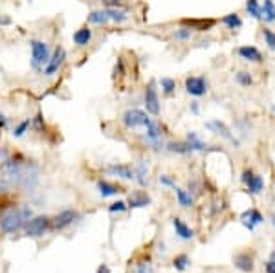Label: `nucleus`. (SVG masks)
<instances>
[{
	"instance_id": "obj_1",
	"label": "nucleus",
	"mask_w": 275,
	"mask_h": 273,
	"mask_svg": "<svg viewBox=\"0 0 275 273\" xmlns=\"http://www.w3.org/2000/svg\"><path fill=\"white\" fill-rule=\"evenodd\" d=\"M31 218V209L22 207V209H11L0 218V229L4 233H17L22 228L24 222Z\"/></svg>"
},
{
	"instance_id": "obj_2",
	"label": "nucleus",
	"mask_w": 275,
	"mask_h": 273,
	"mask_svg": "<svg viewBox=\"0 0 275 273\" xmlns=\"http://www.w3.org/2000/svg\"><path fill=\"white\" fill-rule=\"evenodd\" d=\"M29 48H31V66H33L35 70L44 68L51 55L48 42L39 39H31L29 40Z\"/></svg>"
},
{
	"instance_id": "obj_3",
	"label": "nucleus",
	"mask_w": 275,
	"mask_h": 273,
	"mask_svg": "<svg viewBox=\"0 0 275 273\" xmlns=\"http://www.w3.org/2000/svg\"><path fill=\"white\" fill-rule=\"evenodd\" d=\"M186 92L193 97H204L209 92V81L206 75H189L184 81Z\"/></svg>"
},
{
	"instance_id": "obj_4",
	"label": "nucleus",
	"mask_w": 275,
	"mask_h": 273,
	"mask_svg": "<svg viewBox=\"0 0 275 273\" xmlns=\"http://www.w3.org/2000/svg\"><path fill=\"white\" fill-rule=\"evenodd\" d=\"M143 103H145L147 112L154 118L160 116L162 112V103H160V96H158V88H156V81H149V85L145 88L143 94Z\"/></svg>"
},
{
	"instance_id": "obj_5",
	"label": "nucleus",
	"mask_w": 275,
	"mask_h": 273,
	"mask_svg": "<svg viewBox=\"0 0 275 273\" xmlns=\"http://www.w3.org/2000/svg\"><path fill=\"white\" fill-rule=\"evenodd\" d=\"M149 120H151V118L147 116V112H143V110H140V108H130V110H127V112L123 114V118H121L125 129H129V131H134V129L145 127Z\"/></svg>"
},
{
	"instance_id": "obj_6",
	"label": "nucleus",
	"mask_w": 275,
	"mask_h": 273,
	"mask_svg": "<svg viewBox=\"0 0 275 273\" xmlns=\"http://www.w3.org/2000/svg\"><path fill=\"white\" fill-rule=\"evenodd\" d=\"M64 61H66V50H64L62 46H57L55 50L51 51L50 61H48V63H46V66L42 68V74H44V75L57 74V72L61 70L62 64H64Z\"/></svg>"
},
{
	"instance_id": "obj_7",
	"label": "nucleus",
	"mask_w": 275,
	"mask_h": 273,
	"mask_svg": "<svg viewBox=\"0 0 275 273\" xmlns=\"http://www.w3.org/2000/svg\"><path fill=\"white\" fill-rule=\"evenodd\" d=\"M51 220L48 218V216H35V218H31V220H28V224H26V233L29 235V237H42V235L46 233V229L50 228Z\"/></svg>"
},
{
	"instance_id": "obj_8",
	"label": "nucleus",
	"mask_w": 275,
	"mask_h": 273,
	"mask_svg": "<svg viewBox=\"0 0 275 273\" xmlns=\"http://www.w3.org/2000/svg\"><path fill=\"white\" fill-rule=\"evenodd\" d=\"M182 26H186L193 31H211L217 26V18H182L180 20Z\"/></svg>"
},
{
	"instance_id": "obj_9",
	"label": "nucleus",
	"mask_w": 275,
	"mask_h": 273,
	"mask_svg": "<svg viewBox=\"0 0 275 273\" xmlns=\"http://www.w3.org/2000/svg\"><path fill=\"white\" fill-rule=\"evenodd\" d=\"M147 134H145V141L152 147H160V143H162V136H163V129L162 125L154 120H149L147 121Z\"/></svg>"
},
{
	"instance_id": "obj_10",
	"label": "nucleus",
	"mask_w": 275,
	"mask_h": 273,
	"mask_svg": "<svg viewBox=\"0 0 275 273\" xmlns=\"http://www.w3.org/2000/svg\"><path fill=\"white\" fill-rule=\"evenodd\" d=\"M206 129H209V131L213 132V134H217V136L224 137V139H228V141L239 145V139H237V137L231 134V131L228 129V125H226V123H222L220 120L208 121V123H206Z\"/></svg>"
},
{
	"instance_id": "obj_11",
	"label": "nucleus",
	"mask_w": 275,
	"mask_h": 273,
	"mask_svg": "<svg viewBox=\"0 0 275 273\" xmlns=\"http://www.w3.org/2000/svg\"><path fill=\"white\" fill-rule=\"evenodd\" d=\"M237 55L246 61V63H263V53L259 50L257 46L252 44H244L241 48H237Z\"/></svg>"
},
{
	"instance_id": "obj_12",
	"label": "nucleus",
	"mask_w": 275,
	"mask_h": 273,
	"mask_svg": "<svg viewBox=\"0 0 275 273\" xmlns=\"http://www.w3.org/2000/svg\"><path fill=\"white\" fill-rule=\"evenodd\" d=\"M75 216H77V213H75L73 209L61 211L57 216H53V220H51V228L57 229V231H61V229L68 228V226H72L73 220H75Z\"/></svg>"
},
{
	"instance_id": "obj_13",
	"label": "nucleus",
	"mask_w": 275,
	"mask_h": 273,
	"mask_svg": "<svg viewBox=\"0 0 275 273\" xmlns=\"http://www.w3.org/2000/svg\"><path fill=\"white\" fill-rule=\"evenodd\" d=\"M107 172L110 176H118L121 180H136L134 169L130 165H125V163H112V165L107 167Z\"/></svg>"
},
{
	"instance_id": "obj_14",
	"label": "nucleus",
	"mask_w": 275,
	"mask_h": 273,
	"mask_svg": "<svg viewBox=\"0 0 275 273\" xmlns=\"http://www.w3.org/2000/svg\"><path fill=\"white\" fill-rule=\"evenodd\" d=\"M241 220H242V226H244V228H248L250 231H253V229H255V226H259V224L264 222L263 215H261L257 209L244 211V213L241 215Z\"/></svg>"
},
{
	"instance_id": "obj_15",
	"label": "nucleus",
	"mask_w": 275,
	"mask_h": 273,
	"mask_svg": "<svg viewBox=\"0 0 275 273\" xmlns=\"http://www.w3.org/2000/svg\"><path fill=\"white\" fill-rule=\"evenodd\" d=\"M92 37H94V33H92V29H90V26L86 24V26H81V28L73 33V44L77 46V48H84V46H88L90 42H92Z\"/></svg>"
},
{
	"instance_id": "obj_16",
	"label": "nucleus",
	"mask_w": 275,
	"mask_h": 273,
	"mask_svg": "<svg viewBox=\"0 0 275 273\" xmlns=\"http://www.w3.org/2000/svg\"><path fill=\"white\" fill-rule=\"evenodd\" d=\"M173 228L174 231H176V235H178L182 240H191L193 237H195V231H193L189 226H187L180 216H174L173 218Z\"/></svg>"
},
{
	"instance_id": "obj_17",
	"label": "nucleus",
	"mask_w": 275,
	"mask_h": 273,
	"mask_svg": "<svg viewBox=\"0 0 275 273\" xmlns=\"http://www.w3.org/2000/svg\"><path fill=\"white\" fill-rule=\"evenodd\" d=\"M235 268L237 270H241V272L244 273H252L253 272V257L248 253V251H244V253H239V255H235Z\"/></svg>"
},
{
	"instance_id": "obj_18",
	"label": "nucleus",
	"mask_w": 275,
	"mask_h": 273,
	"mask_svg": "<svg viewBox=\"0 0 275 273\" xmlns=\"http://www.w3.org/2000/svg\"><path fill=\"white\" fill-rule=\"evenodd\" d=\"M261 15L266 24H275V2L274 0H264V4H261Z\"/></svg>"
},
{
	"instance_id": "obj_19",
	"label": "nucleus",
	"mask_w": 275,
	"mask_h": 273,
	"mask_svg": "<svg viewBox=\"0 0 275 273\" xmlns=\"http://www.w3.org/2000/svg\"><path fill=\"white\" fill-rule=\"evenodd\" d=\"M86 20H88V24H96V26H105V24L110 22L107 9H94V11H90Z\"/></svg>"
},
{
	"instance_id": "obj_20",
	"label": "nucleus",
	"mask_w": 275,
	"mask_h": 273,
	"mask_svg": "<svg viewBox=\"0 0 275 273\" xmlns=\"http://www.w3.org/2000/svg\"><path fill=\"white\" fill-rule=\"evenodd\" d=\"M97 191H99V194H101L103 198H107V196H114V194L121 193L123 189L107 182V180H99V182H97Z\"/></svg>"
},
{
	"instance_id": "obj_21",
	"label": "nucleus",
	"mask_w": 275,
	"mask_h": 273,
	"mask_svg": "<svg viewBox=\"0 0 275 273\" xmlns=\"http://www.w3.org/2000/svg\"><path fill=\"white\" fill-rule=\"evenodd\" d=\"M246 187H248V193L253 194V196H255V194H261L264 189V178L261 176V174H255V172H253V176L248 180Z\"/></svg>"
},
{
	"instance_id": "obj_22",
	"label": "nucleus",
	"mask_w": 275,
	"mask_h": 273,
	"mask_svg": "<svg viewBox=\"0 0 275 273\" xmlns=\"http://www.w3.org/2000/svg\"><path fill=\"white\" fill-rule=\"evenodd\" d=\"M107 15L108 18H110V22H116V24L127 22L130 18L129 11H127V9H121V7H108Z\"/></svg>"
},
{
	"instance_id": "obj_23",
	"label": "nucleus",
	"mask_w": 275,
	"mask_h": 273,
	"mask_svg": "<svg viewBox=\"0 0 275 273\" xmlns=\"http://www.w3.org/2000/svg\"><path fill=\"white\" fill-rule=\"evenodd\" d=\"M220 22L224 24V26H228L231 31H239L242 28V18L239 13H228V15H224V17L220 18Z\"/></svg>"
},
{
	"instance_id": "obj_24",
	"label": "nucleus",
	"mask_w": 275,
	"mask_h": 273,
	"mask_svg": "<svg viewBox=\"0 0 275 273\" xmlns=\"http://www.w3.org/2000/svg\"><path fill=\"white\" fill-rule=\"evenodd\" d=\"M167 150L169 152H176V154H193L191 145L187 141H171L167 143Z\"/></svg>"
},
{
	"instance_id": "obj_25",
	"label": "nucleus",
	"mask_w": 275,
	"mask_h": 273,
	"mask_svg": "<svg viewBox=\"0 0 275 273\" xmlns=\"http://www.w3.org/2000/svg\"><path fill=\"white\" fill-rule=\"evenodd\" d=\"M151 204V198L145 193H134L130 194L129 198V207H145Z\"/></svg>"
},
{
	"instance_id": "obj_26",
	"label": "nucleus",
	"mask_w": 275,
	"mask_h": 273,
	"mask_svg": "<svg viewBox=\"0 0 275 273\" xmlns=\"http://www.w3.org/2000/svg\"><path fill=\"white\" fill-rule=\"evenodd\" d=\"M174 193H176V200H178V204L182 205V207H191L193 205V196H191L189 191L176 187L174 189Z\"/></svg>"
},
{
	"instance_id": "obj_27",
	"label": "nucleus",
	"mask_w": 275,
	"mask_h": 273,
	"mask_svg": "<svg viewBox=\"0 0 275 273\" xmlns=\"http://www.w3.org/2000/svg\"><path fill=\"white\" fill-rule=\"evenodd\" d=\"M158 83H160V88H162V92L167 97H171L174 92H176V81H174L173 77H162Z\"/></svg>"
},
{
	"instance_id": "obj_28",
	"label": "nucleus",
	"mask_w": 275,
	"mask_h": 273,
	"mask_svg": "<svg viewBox=\"0 0 275 273\" xmlns=\"http://www.w3.org/2000/svg\"><path fill=\"white\" fill-rule=\"evenodd\" d=\"M235 83L239 86H242V88H250L253 85V77L248 70H241V72L235 74Z\"/></svg>"
},
{
	"instance_id": "obj_29",
	"label": "nucleus",
	"mask_w": 275,
	"mask_h": 273,
	"mask_svg": "<svg viewBox=\"0 0 275 273\" xmlns=\"http://www.w3.org/2000/svg\"><path fill=\"white\" fill-rule=\"evenodd\" d=\"M186 141L191 145L193 152H195V150H206V148H208V145H206V143H204L202 139L198 137L197 132H189V134H187V139H186Z\"/></svg>"
},
{
	"instance_id": "obj_30",
	"label": "nucleus",
	"mask_w": 275,
	"mask_h": 273,
	"mask_svg": "<svg viewBox=\"0 0 275 273\" xmlns=\"http://www.w3.org/2000/svg\"><path fill=\"white\" fill-rule=\"evenodd\" d=\"M246 11H248V15L252 18H255V20H261V18H263L259 0H246Z\"/></svg>"
},
{
	"instance_id": "obj_31",
	"label": "nucleus",
	"mask_w": 275,
	"mask_h": 273,
	"mask_svg": "<svg viewBox=\"0 0 275 273\" xmlns=\"http://www.w3.org/2000/svg\"><path fill=\"white\" fill-rule=\"evenodd\" d=\"M134 174H136V180H138L141 185H147V174H149V165H147L143 159H141L140 163H138Z\"/></svg>"
},
{
	"instance_id": "obj_32",
	"label": "nucleus",
	"mask_w": 275,
	"mask_h": 273,
	"mask_svg": "<svg viewBox=\"0 0 275 273\" xmlns=\"http://www.w3.org/2000/svg\"><path fill=\"white\" fill-rule=\"evenodd\" d=\"M171 37H173L174 40H180V42H184V40H189L193 37V31L189 28H186V26H182V28H176L171 33Z\"/></svg>"
},
{
	"instance_id": "obj_33",
	"label": "nucleus",
	"mask_w": 275,
	"mask_h": 273,
	"mask_svg": "<svg viewBox=\"0 0 275 273\" xmlns=\"http://www.w3.org/2000/svg\"><path fill=\"white\" fill-rule=\"evenodd\" d=\"M263 39L264 44L268 46V50L275 51V31L272 28H264L263 29Z\"/></svg>"
},
{
	"instance_id": "obj_34",
	"label": "nucleus",
	"mask_w": 275,
	"mask_h": 273,
	"mask_svg": "<svg viewBox=\"0 0 275 273\" xmlns=\"http://www.w3.org/2000/svg\"><path fill=\"white\" fill-rule=\"evenodd\" d=\"M173 266L176 272H184V270L189 266V257L184 255V253H182V255H176L173 259Z\"/></svg>"
},
{
	"instance_id": "obj_35",
	"label": "nucleus",
	"mask_w": 275,
	"mask_h": 273,
	"mask_svg": "<svg viewBox=\"0 0 275 273\" xmlns=\"http://www.w3.org/2000/svg\"><path fill=\"white\" fill-rule=\"evenodd\" d=\"M29 127H31V120H24V121H20L15 129H13V136L15 137H20V136H24L26 134V131H28Z\"/></svg>"
},
{
	"instance_id": "obj_36",
	"label": "nucleus",
	"mask_w": 275,
	"mask_h": 273,
	"mask_svg": "<svg viewBox=\"0 0 275 273\" xmlns=\"http://www.w3.org/2000/svg\"><path fill=\"white\" fill-rule=\"evenodd\" d=\"M31 127H33L35 131H44L46 129V123H44V118H42V114H37L33 118V120H31Z\"/></svg>"
},
{
	"instance_id": "obj_37",
	"label": "nucleus",
	"mask_w": 275,
	"mask_h": 273,
	"mask_svg": "<svg viewBox=\"0 0 275 273\" xmlns=\"http://www.w3.org/2000/svg\"><path fill=\"white\" fill-rule=\"evenodd\" d=\"M9 158H11V152H9V148L0 147V169H2V167H6V163L9 161Z\"/></svg>"
},
{
	"instance_id": "obj_38",
	"label": "nucleus",
	"mask_w": 275,
	"mask_h": 273,
	"mask_svg": "<svg viewBox=\"0 0 275 273\" xmlns=\"http://www.w3.org/2000/svg\"><path fill=\"white\" fill-rule=\"evenodd\" d=\"M158 182L162 183V185H167L171 189H176V182H174L173 176H169V174H162V176L158 178Z\"/></svg>"
},
{
	"instance_id": "obj_39",
	"label": "nucleus",
	"mask_w": 275,
	"mask_h": 273,
	"mask_svg": "<svg viewBox=\"0 0 275 273\" xmlns=\"http://www.w3.org/2000/svg\"><path fill=\"white\" fill-rule=\"evenodd\" d=\"M127 207H129V205L125 204V202H114V204L108 207V211H110V213H123V211H127Z\"/></svg>"
},
{
	"instance_id": "obj_40",
	"label": "nucleus",
	"mask_w": 275,
	"mask_h": 273,
	"mask_svg": "<svg viewBox=\"0 0 275 273\" xmlns=\"http://www.w3.org/2000/svg\"><path fill=\"white\" fill-rule=\"evenodd\" d=\"M123 2L125 0H101V4L107 7V9L108 7H121L123 6Z\"/></svg>"
},
{
	"instance_id": "obj_41",
	"label": "nucleus",
	"mask_w": 275,
	"mask_h": 273,
	"mask_svg": "<svg viewBox=\"0 0 275 273\" xmlns=\"http://www.w3.org/2000/svg\"><path fill=\"white\" fill-rule=\"evenodd\" d=\"M136 273H151V266L147 262H138L136 264Z\"/></svg>"
},
{
	"instance_id": "obj_42",
	"label": "nucleus",
	"mask_w": 275,
	"mask_h": 273,
	"mask_svg": "<svg viewBox=\"0 0 275 273\" xmlns=\"http://www.w3.org/2000/svg\"><path fill=\"white\" fill-rule=\"evenodd\" d=\"M266 273H275V251L272 253V259L266 262Z\"/></svg>"
},
{
	"instance_id": "obj_43",
	"label": "nucleus",
	"mask_w": 275,
	"mask_h": 273,
	"mask_svg": "<svg viewBox=\"0 0 275 273\" xmlns=\"http://www.w3.org/2000/svg\"><path fill=\"white\" fill-rule=\"evenodd\" d=\"M253 176V171L252 169H246V171L242 172V176H241V180H242V183H248V180Z\"/></svg>"
},
{
	"instance_id": "obj_44",
	"label": "nucleus",
	"mask_w": 275,
	"mask_h": 273,
	"mask_svg": "<svg viewBox=\"0 0 275 273\" xmlns=\"http://www.w3.org/2000/svg\"><path fill=\"white\" fill-rule=\"evenodd\" d=\"M189 110H191L193 114H198V112H200V107H198V103H191V105H189Z\"/></svg>"
},
{
	"instance_id": "obj_45",
	"label": "nucleus",
	"mask_w": 275,
	"mask_h": 273,
	"mask_svg": "<svg viewBox=\"0 0 275 273\" xmlns=\"http://www.w3.org/2000/svg\"><path fill=\"white\" fill-rule=\"evenodd\" d=\"M7 24H11V18L4 15V17H0V26H7Z\"/></svg>"
},
{
	"instance_id": "obj_46",
	"label": "nucleus",
	"mask_w": 275,
	"mask_h": 273,
	"mask_svg": "<svg viewBox=\"0 0 275 273\" xmlns=\"http://www.w3.org/2000/svg\"><path fill=\"white\" fill-rule=\"evenodd\" d=\"M97 273H110V270H108V266H105V264H103V266L97 268Z\"/></svg>"
},
{
	"instance_id": "obj_47",
	"label": "nucleus",
	"mask_w": 275,
	"mask_h": 273,
	"mask_svg": "<svg viewBox=\"0 0 275 273\" xmlns=\"http://www.w3.org/2000/svg\"><path fill=\"white\" fill-rule=\"evenodd\" d=\"M274 112H275V107H274Z\"/></svg>"
}]
</instances>
